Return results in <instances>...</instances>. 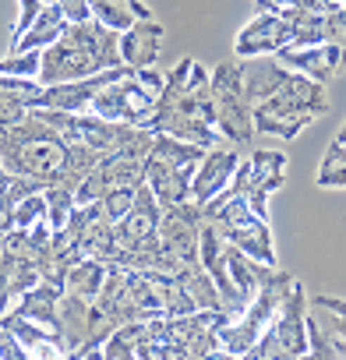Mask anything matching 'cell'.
<instances>
[{
  "instance_id": "6da1fadb",
  "label": "cell",
  "mask_w": 346,
  "mask_h": 360,
  "mask_svg": "<svg viewBox=\"0 0 346 360\" xmlns=\"http://www.w3.org/2000/svg\"><path fill=\"white\" fill-rule=\"evenodd\" d=\"M212 71H205L195 57H181L177 68L166 75V85L155 99V113L148 117V131L173 134L195 141L202 148L219 145L216 131V106H212Z\"/></svg>"
},
{
  "instance_id": "7a4b0ae2",
  "label": "cell",
  "mask_w": 346,
  "mask_h": 360,
  "mask_svg": "<svg viewBox=\"0 0 346 360\" xmlns=\"http://www.w3.org/2000/svg\"><path fill=\"white\" fill-rule=\"evenodd\" d=\"M106 68H120V32L106 29L103 22H71L64 36L43 50L39 85H57L71 78H89Z\"/></svg>"
},
{
  "instance_id": "3957f363",
  "label": "cell",
  "mask_w": 346,
  "mask_h": 360,
  "mask_svg": "<svg viewBox=\"0 0 346 360\" xmlns=\"http://www.w3.org/2000/svg\"><path fill=\"white\" fill-rule=\"evenodd\" d=\"M0 162L11 173L53 184L68 169V141L36 110H29L15 124H0Z\"/></svg>"
},
{
  "instance_id": "277c9868",
  "label": "cell",
  "mask_w": 346,
  "mask_h": 360,
  "mask_svg": "<svg viewBox=\"0 0 346 360\" xmlns=\"http://www.w3.org/2000/svg\"><path fill=\"white\" fill-rule=\"evenodd\" d=\"M325 113H328L325 85L293 71L265 103L255 106V131L290 141V138H297L307 124H314Z\"/></svg>"
},
{
  "instance_id": "5b68a950",
  "label": "cell",
  "mask_w": 346,
  "mask_h": 360,
  "mask_svg": "<svg viewBox=\"0 0 346 360\" xmlns=\"http://www.w3.org/2000/svg\"><path fill=\"white\" fill-rule=\"evenodd\" d=\"M202 159H205L202 145L173 138V134H155L152 152L145 155V180L162 209L191 198V180Z\"/></svg>"
},
{
  "instance_id": "8992f818",
  "label": "cell",
  "mask_w": 346,
  "mask_h": 360,
  "mask_svg": "<svg viewBox=\"0 0 346 360\" xmlns=\"http://www.w3.org/2000/svg\"><path fill=\"white\" fill-rule=\"evenodd\" d=\"M293 286V276L290 272H279V269H269V276L262 279V290L255 293V300L237 314V318H226L216 335H219V346L226 356H248L251 346L258 342V335L265 332V325L272 321V314L279 311L283 297L290 293Z\"/></svg>"
},
{
  "instance_id": "52a82bcc",
  "label": "cell",
  "mask_w": 346,
  "mask_h": 360,
  "mask_svg": "<svg viewBox=\"0 0 346 360\" xmlns=\"http://www.w3.org/2000/svg\"><path fill=\"white\" fill-rule=\"evenodd\" d=\"M307 290L300 279H293L290 293L283 297L279 311L272 314V321L265 325V332L258 335V342L251 346L248 356L269 360V356H307L311 342H307Z\"/></svg>"
},
{
  "instance_id": "ba28073f",
  "label": "cell",
  "mask_w": 346,
  "mask_h": 360,
  "mask_svg": "<svg viewBox=\"0 0 346 360\" xmlns=\"http://www.w3.org/2000/svg\"><path fill=\"white\" fill-rule=\"evenodd\" d=\"M212 106H216V131L230 138L237 148H248L255 141V106L244 96L241 82V60H223L212 71Z\"/></svg>"
},
{
  "instance_id": "9c48e42d",
  "label": "cell",
  "mask_w": 346,
  "mask_h": 360,
  "mask_svg": "<svg viewBox=\"0 0 346 360\" xmlns=\"http://www.w3.org/2000/svg\"><path fill=\"white\" fill-rule=\"evenodd\" d=\"M155 99H159V92L148 89V85L138 78V71H131V75H124V78L103 85V89L92 96L89 110H92L96 117H106V120H117V124L145 127L148 117L155 113Z\"/></svg>"
},
{
  "instance_id": "30bf717a",
  "label": "cell",
  "mask_w": 346,
  "mask_h": 360,
  "mask_svg": "<svg viewBox=\"0 0 346 360\" xmlns=\"http://www.w3.org/2000/svg\"><path fill=\"white\" fill-rule=\"evenodd\" d=\"M131 71H134V68L120 64V68H106V71L89 75V78H71V82L43 85V89L29 99V110H68V113H85L89 103H92V96H96L103 85H110V82H117V78H124V75H131Z\"/></svg>"
},
{
  "instance_id": "8fae6325",
  "label": "cell",
  "mask_w": 346,
  "mask_h": 360,
  "mask_svg": "<svg viewBox=\"0 0 346 360\" xmlns=\"http://www.w3.org/2000/svg\"><path fill=\"white\" fill-rule=\"evenodd\" d=\"M205 212L198 202H177L166 205L159 219V244L181 262H198V233H202Z\"/></svg>"
},
{
  "instance_id": "7c38bea8",
  "label": "cell",
  "mask_w": 346,
  "mask_h": 360,
  "mask_svg": "<svg viewBox=\"0 0 346 360\" xmlns=\"http://www.w3.org/2000/svg\"><path fill=\"white\" fill-rule=\"evenodd\" d=\"M283 184H286V155L276 152V148L251 152L244 195H248V202H251L258 219H269V202H272L276 191H283Z\"/></svg>"
},
{
  "instance_id": "4fadbf2b",
  "label": "cell",
  "mask_w": 346,
  "mask_h": 360,
  "mask_svg": "<svg viewBox=\"0 0 346 360\" xmlns=\"http://www.w3.org/2000/svg\"><path fill=\"white\" fill-rule=\"evenodd\" d=\"M237 166H241V152H237V145L233 148H226V145H212V148H205V159L198 162V169H195V180H191V202H198L202 209L230 184L233 180V173H237Z\"/></svg>"
},
{
  "instance_id": "5bb4252c",
  "label": "cell",
  "mask_w": 346,
  "mask_h": 360,
  "mask_svg": "<svg viewBox=\"0 0 346 360\" xmlns=\"http://www.w3.org/2000/svg\"><path fill=\"white\" fill-rule=\"evenodd\" d=\"M159 219H162V205L159 198L152 195L148 180L138 188L134 195V205L127 209L124 219H117V240H120V251L124 248H138V244H148L159 237Z\"/></svg>"
},
{
  "instance_id": "9a60e30c",
  "label": "cell",
  "mask_w": 346,
  "mask_h": 360,
  "mask_svg": "<svg viewBox=\"0 0 346 360\" xmlns=\"http://www.w3.org/2000/svg\"><path fill=\"white\" fill-rule=\"evenodd\" d=\"M286 46V22L272 11H258L233 39V53L244 57H276V50Z\"/></svg>"
},
{
  "instance_id": "2e32d148",
  "label": "cell",
  "mask_w": 346,
  "mask_h": 360,
  "mask_svg": "<svg viewBox=\"0 0 346 360\" xmlns=\"http://www.w3.org/2000/svg\"><path fill=\"white\" fill-rule=\"evenodd\" d=\"M276 57L297 71V75H307L321 85H328L335 78V71L342 68V53L332 46V43H314V46H283L276 50Z\"/></svg>"
},
{
  "instance_id": "e0dca14e",
  "label": "cell",
  "mask_w": 346,
  "mask_h": 360,
  "mask_svg": "<svg viewBox=\"0 0 346 360\" xmlns=\"http://www.w3.org/2000/svg\"><path fill=\"white\" fill-rule=\"evenodd\" d=\"M293 71L279 60V57H244L241 60V82H244V96L251 106L265 103Z\"/></svg>"
},
{
  "instance_id": "ac0fdd59",
  "label": "cell",
  "mask_w": 346,
  "mask_h": 360,
  "mask_svg": "<svg viewBox=\"0 0 346 360\" xmlns=\"http://www.w3.org/2000/svg\"><path fill=\"white\" fill-rule=\"evenodd\" d=\"M57 332L68 342V356H75L82 349V342L92 335V300L64 290L60 304H57Z\"/></svg>"
},
{
  "instance_id": "d6986e66",
  "label": "cell",
  "mask_w": 346,
  "mask_h": 360,
  "mask_svg": "<svg viewBox=\"0 0 346 360\" xmlns=\"http://www.w3.org/2000/svg\"><path fill=\"white\" fill-rule=\"evenodd\" d=\"M159 39H162V25L155 18L134 22L131 29L120 32V64H127L134 71L155 68V60H159Z\"/></svg>"
},
{
  "instance_id": "ffe728a7",
  "label": "cell",
  "mask_w": 346,
  "mask_h": 360,
  "mask_svg": "<svg viewBox=\"0 0 346 360\" xmlns=\"http://www.w3.org/2000/svg\"><path fill=\"white\" fill-rule=\"evenodd\" d=\"M39 265L32 258H22V255H11V251H0V314H8L18 297L25 290H32L39 283Z\"/></svg>"
},
{
  "instance_id": "44dd1931",
  "label": "cell",
  "mask_w": 346,
  "mask_h": 360,
  "mask_svg": "<svg viewBox=\"0 0 346 360\" xmlns=\"http://www.w3.org/2000/svg\"><path fill=\"white\" fill-rule=\"evenodd\" d=\"M0 321H4V325L18 335V342L29 349V356H43V360L68 356V342L60 339V332H53V328H46V325H39V321H32V318H22V314H15V311L0 314Z\"/></svg>"
},
{
  "instance_id": "7402d4cb",
  "label": "cell",
  "mask_w": 346,
  "mask_h": 360,
  "mask_svg": "<svg viewBox=\"0 0 346 360\" xmlns=\"http://www.w3.org/2000/svg\"><path fill=\"white\" fill-rule=\"evenodd\" d=\"M223 237L230 240V244H237L248 258H255V262H262V265H269V269H276L279 262H276V248H272V230H269V219H248V223H241V226H230V230H223Z\"/></svg>"
},
{
  "instance_id": "603a6c76",
  "label": "cell",
  "mask_w": 346,
  "mask_h": 360,
  "mask_svg": "<svg viewBox=\"0 0 346 360\" xmlns=\"http://www.w3.org/2000/svg\"><path fill=\"white\" fill-rule=\"evenodd\" d=\"M60 293H64L60 286L39 279L32 290H25V293L18 297V304H15L11 311L22 314V318H32V321H39V325H46V328L57 332V304H60Z\"/></svg>"
},
{
  "instance_id": "cb8c5ba5",
  "label": "cell",
  "mask_w": 346,
  "mask_h": 360,
  "mask_svg": "<svg viewBox=\"0 0 346 360\" xmlns=\"http://www.w3.org/2000/svg\"><path fill=\"white\" fill-rule=\"evenodd\" d=\"M89 8H92V18L103 22L106 29H113V32H124L134 22L155 18L145 0H89Z\"/></svg>"
},
{
  "instance_id": "d4e9b609",
  "label": "cell",
  "mask_w": 346,
  "mask_h": 360,
  "mask_svg": "<svg viewBox=\"0 0 346 360\" xmlns=\"http://www.w3.org/2000/svg\"><path fill=\"white\" fill-rule=\"evenodd\" d=\"M173 276H177V283L191 293V300L198 304V311H223V297H219L209 269L202 265V258L198 262H181Z\"/></svg>"
},
{
  "instance_id": "484cf974",
  "label": "cell",
  "mask_w": 346,
  "mask_h": 360,
  "mask_svg": "<svg viewBox=\"0 0 346 360\" xmlns=\"http://www.w3.org/2000/svg\"><path fill=\"white\" fill-rule=\"evenodd\" d=\"M68 25H71V22L60 15V8H57V4H46L43 15L32 22V29L18 39V46H15L11 53H22V50H46V46H53V43L64 36Z\"/></svg>"
},
{
  "instance_id": "4316f807",
  "label": "cell",
  "mask_w": 346,
  "mask_h": 360,
  "mask_svg": "<svg viewBox=\"0 0 346 360\" xmlns=\"http://www.w3.org/2000/svg\"><path fill=\"white\" fill-rule=\"evenodd\" d=\"M286 22V46L325 43V11H279Z\"/></svg>"
},
{
  "instance_id": "83f0119b",
  "label": "cell",
  "mask_w": 346,
  "mask_h": 360,
  "mask_svg": "<svg viewBox=\"0 0 346 360\" xmlns=\"http://www.w3.org/2000/svg\"><path fill=\"white\" fill-rule=\"evenodd\" d=\"M106 272H110V265L106 262H99V258H78L71 269H68V279H64V290H71V293H82V297H96L99 293V286H103V279H106Z\"/></svg>"
},
{
  "instance_id": "f1b7e54d",
  "label": "cell",
  "mask_w": 346,
  "mask_h": 360,
  "mask_svg": "<svg viewBox=\"0 0 346 360\" xmlns=\"http://www.w3.org/2000/svg\"><path fill=\"white\" fill-rule=\"evenodd\" d=\"M75 191H78V180L75 176H60V180H53V184L43 191L46 195V219H50V226L53 230H60L64 223H68V216L75 212Z\"/></svg>"
},
{
  "instance_id": "f546056e",
  "label": "cell",
  "mask_w": 346,
  "mask_h": 360,
  "mask_svg": "<svg viewBox=\"0 0 346 360\" xmlns=\"http://www.w3.org/2000/svg\"><path fill=\"white\" fill-rule=\"evenodd\" d=\"M145 339V318L141 321H127L120 328H113L103 342V356L106 360H134L138 356V346Z\"/></svg>"
},
{
  "instance_id": "4dcf8cb0",
  "label": "cell",
  "mask_w": 346,
  "mask_h": 360,
  "mask_svg": "<svg viewBox=\"0 0 346 360\" xmlns=\"http://www.w3.org/2000/svg\"><path fill=\"white\" fill-rule=\"evenodd\" d=\"M39 68H43V50H22V53L0 57V75L8 78H39Z\"/></svg>"
},
{
  "instance_id": "1f68e13d",
  "label": "cell",
  "mask_w": 346,
  "mask_h": 360,
  "mask_svg": "<svg viewBox=\"0 0 346 360\" xmlns=\"http://www.w3.org/2000/svg\"><path fill=\"white\" fill-rule=\"evenodd\" d=\"M141 184H145V180H141ZM141 184H124V188H113V191H106L103 198H99V205H103V216L106 219H124L127 216V209L134 205V195H138V188Z\"/></svg>"
},
{
  "instance_id": "d6a6232c",
  "label": "cell",
  "mask_w": 346,
  "mask_h": 360,
  "mask_svg": "<svg viewBox=\"0 0 346 360\" xmlns=\"http://www.w3.org/2000/svg\"><path fill=\"white\" fill-rule=\"evenodd\" d=\"M325 43H332L342 53V68H346V4L325 11Z\"/></svg>"
},
{
  "instance_id": "836d02e7",
  "label": "cell",
  "mask_w": 346,
  "mask_h": 360,
  "mask_svg": "<svg viewBox=\"0 0 346 360\" xmlns=\"http://www.w3.org/2000/svg\"><path fill=\"white\" fill-rule=\"evenodd\" d=\"M39 219H46V195L39 191V195H29V198H22L18 205H15V226L18 230H29V226H36Z\"/></svg>"
},
{
  "instance_id": "e575fe53",
  "label": "cell",
  "mask_w": 346,
  "mask_h": 360,
  "mask_svg": "<svg viewBox=\"0 0 346 360\" xmlns=\"http://www.w3.org/2000/svg\"><path fill=\"white\" fill-rule=\"evenodd\" d=\"M43 0H18V22H15V29H11V50L18 46V39L32 29V22L43 15Z\"/></svg>"
},
{
  "instance_id": "d590c367",
  "label": "cell",
  "mask_w": 346,
  "mask_h": 360,
  "mask_svg": "<svg viewBox=\"0 0 346 360\" xmlns=\"http://www.w3.org/2000/svg\"><path fill=\"white\" fill-rule=\"evenodd\" d=\"M314 307H321V311H328L335 321H332V335H339V339H346V300H339V297H325V293H318L314 297Z\"/></svg>"
},
{
  "instance_id": "8d00e7d4",
  "label": "cell",
  "mask_w": 346,
  "mask_h": 360,
  "mask_svg": "<svg viewBox=\"0 0 346 360\" xmlns=\"http://www.w3.org/2000/svg\"><path fill=\"white\" fill-rule=\"evenodd\" d=\"M29 113V96H15V92H0V124H15Z\"/></svg>"
},
{
  "instance_id": "74e56055",
  "label": "cell",
  "mask_w": 346,
  "mask_h": 360,
  "mask_svg": "<svg viewBox=\"0 0 346 360\" xmlns=\"http://www.w3.org/2000/svg\"><path fill=\"white\" fill-rule=\"evenodd\" d=\"M258 11H325L321 0H258Z\"/></svg>"
},
{
  "instance_id": "f35d334b",
  "label": "cell",
  "mask_w": 346,
  "mask_h": 360,
  "mask_svg": "<svg viewBox=\"0 0 346 360\" xmlns=\"http://www.w3.org/2000/svg\"><path fill=\"white\" fill-rule=\"evenodd\" d=\"M318 188H346V162H328L321 159V169L314 176Z\"/></svg>"
},
{
  "instance_id": "ab89813d",
  "label": "cell",
  "mask_w": 346,
  "mask_h": 360,
  "mask_svg": "<svg viewBox=\"0 0 346 360\" xmlns=\"http://www.w3.org/2000/svg\"><path fill=\"white\" fill-rule=\"evenodd\" d=\"M0 360H29V349L18 342V335L0 321Z\"/></svg>"
},
{
  "instance_id": "60d3db41",
  "label": "cell",
  "mask_w": 346,
  "mask_h": 360,
  "mask_svg": "<svg viewBox=\"0 0 346 360\" xmlns=\"http://www.w3.org/2000/svg\"><path fill=\"white\" fill-rule=\"evenodd\" d=\"M57 8L68 22H89L92 18V8H89V0H57Z\"/></svg>"
},
{
  "instance_id": "b9f144b4",
  "label": "cell",
  "mask_w": 346,
  "mask_h": 360,
  "mask_svg": "<svg viewBox=\"0 0 346 360\" xmlns=\"http://www.w3.org/2000/svg\"><path fill=\"white\" fill-rule=\"evenodd\" d=\"M15 230V202L0 195V233H8Z\"/></svg>"
},
{
  "instance_id": "7bdbcfd3",
  "label": "cell",
  "mask_w": 346,
  "mask_h": 360,
  "mask_svg": "<svg viewBox=\"0 0 346 360\" xmlns=\"http://www.w3.org/2000/svg\"><path fill=\"white\" fill-rule=\"evenodd\" d=\"M321 159H328V162H346V141H332Z\"/></svg>"
},
{
  "instance_id": "ee69618b",
  "label": "cell",
  "mask_w": 346,
  "mask_h": 360,
  "mask_svg": "<svg viewBox=\"0 0 346 360\" xmlns=\"http://www.w3.org/2000/svg\"><path fill=\"white\" fill-rule=\"evenodd\" d=\"M339 4H346V0H321V8L328 11V8H339Z\"/></svg>"
},
{
  "instance_id": "f6af8a7d",
  "label": "cell",
  "mask_w": 346,
  "mask_h": 360,
  "mask_svg": "<svg viewBox=\"0 0 346 360\" xmlns=\"http://www.w3.org/2000/svg\"><path fill=\"white\" fill-rule=\"evenodd\" d=\"M332 141H346V124H342V127L335 131V138H332Z\"/></svg>"
},
{
  "instance_id": "bcb514c9",
  "label": "cell",
  "mask_w": 346,
  "mask_h": 360,
  "mask_svg": "<svg viewBox=\"0 0 346 360\" xmlns=\"http://www.w3.org/2000/svg\"><path fill=\"white\" fill-rule=\"evenodd\" d=\"M0 251H4V233H0Z\"/></svg>"
},
{
  "instance_id": "7dc6e473",
  "label": "cell",
  "mask_w": 346,
  "mask_h": 360,
  "mask_svg": "<svg viewBox=\"0 0 346 360\" xmlns=\"http://www.w3.org/2000/svg\"><path fill=\"white\" fill-rule=\"evenodd\" d=\"M43 4H57V0H43Z\"/></svg>"
},
{
  "instance_id": "c3c4849f",
  "label": "cell",
  "mask_w": 346,
  "mask_h": 360,
  "mask_svg": "<svg viewBox=\"0 0 346 360\" xmlns=\"http://www.w3.org/2000/svg\"><path fill=\"white\" fill-rule=\"evenodd\" d=\"M0 169H4V162H0Z\"/></svg>"
}]
</instances>
